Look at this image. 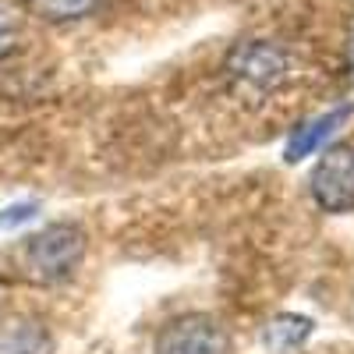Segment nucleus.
Listing matches in <instances>:
<instances>
[{
	"mask_svg": "<svg viewBox=\"0 0 354 354\" xmlns=\"http://www.w3.org/2000/svg\"><path fill=\"white\" fill-rule=\"evenodd\" d=\"M308 337H312V319H305V315H277V319H270V326L262 330V344L273 354L298 351Z\"/></svg>",
	"mask_w": 354,
	"mask_h": 354,
	"instance_id": "423d86ee",
	"label": "nucleus"
},
{
	"mask_svg": "<svg viewBox=\"0 0 354 354\" xmlns=\"http://www.w3.org/2000/svg\"><path fill=\"white\" fill-rule=\"evenodd\" d=\"M18 39H21V25H18L15 11H8L4 4H0V61L18 50Z\"/></svg>",
	"mask_w": 354,
	"mask_h": 354,
	"instance_id": "1a4fd4ad",
	"label": "nucleus"
},
{
	"mask_svg": "<svg viewBox=\"0 0 354 354\" xmlns=\"http://www.w3.org/2000/svg\"><path fill=\"white\" fill-rule=\"evenodd\" d=\"M0 354H50V337L36 322H11L0 333Z\"/></svg>",
	"mask_w": 354,
	"mask_h": 354,
	"instance_id": "0eeeda50",
	"label": "nucleus"
},
{
	"mask_svg": "<svg viewBox=\"0 0 354 354\" xmlns=\"http://www.w3.org/2000/svg\"><path fill=\"white\" fill-rule=\"evenodd\" d=\"M100 0H25V8L46 18V21H75L82 15H88Z\"/></svg>",
	"mask_w": 354,
	"mask_h": 354,
	"instance_id": "6e6552de",
	"label": "nucleus"
},
{
	"mask_svg": "<svg viewBox=\"0 0 354 354\" xmlns=\"http://www.w3.org/2000/svg\"><path fill=\"white\" fill-rule=\"evenodd\" d=\"M85 255V230L75 223H57L46 227L43 234L28 238L18 252L21 277L32 283H57L71 277L78 259Z\"/></svg>",
	"mask_w": 354,
	"mask_h": 354,
	"instance_id": "f257e3e1",
	"label": "nucleus"
},
{
	"mask_svg": "<svg viewBox=\"0 0 354 354\" xmlns=\"http://www.w3.org/2000/svg\"><path fill=\"white\" fill-rule=\"evenodd\" d=\"M156 354H230V337L209 315H181L160 330Z\"/></svg>",
	"mask_w": 354,
	"mask_h": 354,
	"instance_id": "7ed1b4c3",
	"label": "nucleus"
},
{
	"mask_svg": "<svg viewBox=\"0 0 354 354\" xmlns=\"http://www.w3.org/2000/svg\"><path fill=\"white\" fill-rule=\"evenodd\" d=\"M230 71L255 88H273L287 78V53L273 43H241L230 53Z\"/></svg>",
	"mask_w": 354,
	"mask_h": 354,
	"instance_id": "20e7f679",
	"label": "nucleus"
},
{
	"mask_svg": "<svg viewBox=\"0 0 354 354\" xmlns=\"http://www.w3.org/2000/svg\"><path fill=\"white\" fill-rule=\"evenodd\" d=\"M308 192L322 213L354 209V145H333L319 156L308 177Z\"/></svg>",
	"mask_w": 354,
	"mask_h": 354,
	"instance_id": "f03ea898",
	"label": "nucleus"
},
{
	"mask_svg": "<svg viewBox=\"0 0 354 354\" xmlns=\"http://www.w3.org/2000/svg\"><path fill=\"white\" fill-rule=\"evenodd\" d=\"M354 113V106H340V110H330V113H322V117H315V121H308V124H301L298 131H294V138L287 142V153H283V160L287 163H298V160H305V156H312L322 142H326L347 117Z\"/></svg>",
	"mask_w": 354,
	"mask_h": 354,
	"instance_id": "39448f33",
	"label": "nucleus"
}]
</instances>
